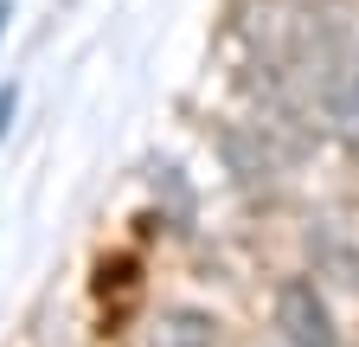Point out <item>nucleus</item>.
<instances>
[{"label": "nucleus", "mask_w": 359, "mask_h": 347, "mask_svg": "<svg viewBox=\"0 0 359 347\" xmlns=\"http://www.w3.org/2000/svg\"><path fill=\"white\" fill-rule=\"evenodd\" d=\"M283 328L295 347H334V322L321 309V296H314L308 283H289L283 289Z\"/></svg>", "instance_id": "obj_1"}, {"label": "nucleus", "mask_w": 359, "mask_h": 347, "mask_svg": "<svg viewBox=\"0 0 359 347\" xmlns=\"http://www.w3.org/2000/svg\"><path fill=\"white\" fill-rule=\"evenodd\" d=\"M154 347H212V328L199 322V315H173L167 328H161V341Z\"/></svg>", "instance_id": "obj_2"}, {"label": "nucleus", "mask_w": 359, "mask_h": 347, "mask_svg": "<svg viewBox=\"0 0 359 347\" xmlns=\"http://www.w3.org/2000/svg\"><path fill=\"white\" fill-rule=\"evenodd\" d=\"M13 110H20V91L7 84V91H0V136H7V122H13Z\"/></svg>", "instance_id": "obj_3"}, {"label": "nucleus", "mask_w": 359, "mask_h": 347, "mask_svg": "<svg viewBox=\"0 0 359 347\" xmlns=\"http://www.w3.org/2000/svg\"><path fill=\"white\" fill-rule=\"evenodd\" d=\"M7 13H13V0H0V32H7Z\"/></svg>", "instance_id": "obj_4"}]
</instances>
